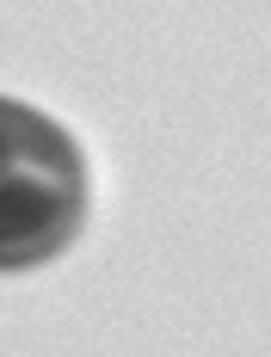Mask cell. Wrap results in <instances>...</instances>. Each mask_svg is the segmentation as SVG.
Here are the masks:
<instances>
[{"instance_id": "cell-1", "label": "cell", "mask_w": 271, "mask_h": 357, "mask_svg": "<svg viewBox=\"0 0 271 357\" xmlns=\"http://www.w3.org/2000/svg\"><path fill=\"white\" fill-rule=\"evenodd\" d=\"M87 222V160L56 117L0 99V271L43 265Z\"/></svg>"}]
</instances>
